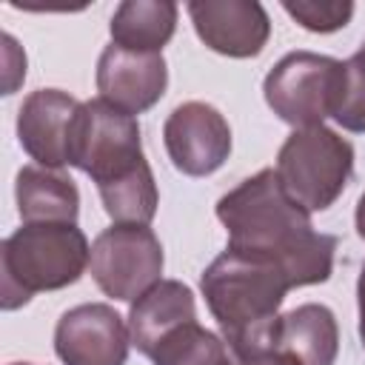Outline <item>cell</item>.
<instances>
[{"mask_svg":"<svg viewBox=\"0 0 365 365\" xmlns=\"http://www.w3.org/2000/svg\"><path fill=\"white\" fill-rule=\"evenodd\" d=\"M217 217L228 231V251L274 262L291 288L331 277L336 240L314 231L311 214L288 197L274 168L257 171L220 197Z\"/></svg>","mask_w":365,"mask_h":365,"instance_id":"1","label":"cell"},{"mask_svg":"<svg viewBox=\"0 0 365 365\" xmlns=\"http://www.w3.org/2000/svg\"><path fill=\"white\" fill-rule=\"evenodd\" d=\"M68 165L86 171L100 191L106 214L117 225H148L157 214V185L151 165L143 157L140 123L106 100L80 103Z\"/></svg>","mask_w":365,"mask_h":365,"instance_id":"2","label":"cell"},{"mask_svg":"<svg viewBox=\"0 0 365 365\" xmlns=\"http://www.w3.org/2000/svg\"><path fill=\"white\" fill-rule=\"evenodd\" d=\"M200 288L240 362L277 351L279 305L291 282L274 262L225 248L205 268Z\"/></svg>","mask_w":365,"mask_h":365,"instance_id":"3","label":"cell"},{"mask_svg":"<svg viewBox=\"0 0 365 365\" xmlns=\"http://www.w3.org/2000/svg\"><path fill=\"white\" fill-rule=\"evenodd\" d=\"M91 248L74 222H23L0 245L3 311L26 305L37 291H57L83 277Z\"/></svg>","mask_w":365,"mask_h":365,"instance_id":"4","label":"cell"},{"mask_svg":"<svg viewBox=\"0 0 365 365\" xmlns=\"http://www.w3.org/2000/svg\"><path fill=\"white\" fill-rule=\"evenodd\" d=\"M277 177L308 214L325 211L345 191L354 171V145L325 125L297 128L277 154Z\"/></svg>","mask_w":365,"mask_h":365,"instance_id":"5","label":"cell"},{"mask_svg":"<svg viewBox=\"0 0 365 365\" xmlns=\"http://www.w3.org/2000/svg\"><path fill=\"white\" fill-rule=\"evenodd\" d=\"M345 83V63L328 54L291 51L265 77L262 91L271 111L294 128L322 125L334 117Z\"/></svg>","mask_w":365,"mask_h":365,"instance_id":"6","label":"cell"},{"mask_svg":"<svg viewBox=\"0 0 365 365\" xmlns=\"http://www.w3.org/2000/svg\"><path fill=\"white\" fill-rule=\"evenodd\" d=\"M88 271L106 297L134 302L160 282L163 245L148 225H111L94 240Z\"/></svg>","mask_w":365,"mask_h":365,"instance_id":"7","label":"cell"},{"mask_svg":"<svg viewBox=\"0 0 365 365\" xmlns=\"http://www.w3.org/2000/svg\"><path fill=\"white\" fill-rule=\"evenodd\" d=\"M163 140L174 168L188 177L214 174L231 154L228 120L214 106L200 100L182 103L168 114Z\"/></svg>","mask_w":365,"mask_h":365,"instance_id":"8","label":"cell"},{"mask_svg":"<svg viewBox=\"0 0 365 365\" xmlns=\"http://www.w3.org/2000/svg\"><path fill=\"white\" fill-rule=\"evenodd\" d=\"M131 331L106 302L66 311L54 328V351L66 365H125Z\"/></svg>","mask_w":365,"mask_h":365,"instance_id":"9","label":"cell"},{"mask_svg":"<svg viewBox=\"0 0 365 365\" xmlns=\"http://www.w3.org/2000/svg\"><path fill=\"white\" fill-rule=\"evenodd\" d=\"M168 86V68L163 51H131L117 43L106 46L97 60V91L100 100L111 103L125 114L151 108Z\"/></svg>","mask_w":365,"mask_h":365,"instance_id":"10","label":"cell"},{"mask_svg":"<svg viewBox=\"0 0 365 365\" xmlns=\"http://www.w3.org/2000/svg\"><path fill=\"white\" fill-rule=\"evenodd\" d=\"M188 14L200 40L225 57H257L271 34L268 14L254 0H194Z\"/></svg>","mask_w":365,"mask_h":365,"instance_id":"11","label":"cell"},{"mask_svg":"<svg viewBox=\"0 0 365 365\" xmlns=\"http://www.w3.org/2000/svg\"><path fill=\"white\" fill-rule=\"evenodd\" d=\"M77 108L80 103L60 88H40L23 100L17 114V140L37 165H68V140Z\"/></svg>","mask_w":365,"mask_h":365,"instance_id":"12","label":"cell"},{"mask_svg":"<svg viewBox=\"0 0 365 365\" xmlns=\"http://www.w3.org/2000/svg\"><path fill=\"white\" fill-rule=\"evenodd\" d=\"M191 319H197L191 288L182 285L180 279H160L131 305L128 314L131 345H137V351L148 356L165 334H171L174 328Z\"/></svg>","mask_w":365,"mask_h":365,"instance_id":"13","label":"cell"},{"mask_svg":"<svg viewBox=\"0 0 365 365\" xmlns=\"http://www.w3.org/2000/svg\"><path fill=\"white\" fill-rule=\"evenodd\" d=\"M277 351L291 354L302 365H334L339 351V328L331 308L305 302L279 317Z\"/></svg>","mask_w":365,"mask_h":365,"instance_id":"14","label":"cell"},{"mask_svg":"<svg viewBox=\"0 0 365 365\" xmlns=\"http://www.w3.org/2000/svg\"><path fill=\"white\" fill-rule=\"evenodd\" d=\"M14 197L23 222H74L80 211V194L74 180L60 174L57 168H20Z\"/></svg>","mask_w":365,"mask_h":365,"instance_id":"15","label":"cell"},{"mask_svg":"<svg viewBox=\"0 0 365 365\" xmlns=\"http://www.w3.org/2000/svg\"><path fill=\"white\" fill-rule=\"evenodd\" d=\"M177 29V3L125 0L111 17V43L131 51H163Z\"/></svg>","mask_w":365,"mask_h":365,"instance_id":"16","label":"cell"},{"mask_svg":"<svg viewBox=\"0 0 365 365\" xmlns=\"http://www.w3.org/2000/svg\"><path fill=\"white\" fill-rule=\"evenodd\" d=\"M154 365H231L225 342L205 331L197 319L165 334L148 354Z\"/></svg>","mask_w":365,"mask_h":365,"instance_id":"17","label":"cell"},{"mask_svg":"<svg viewBox=\"0 0 365 365\" xmlns=\"http://www.w3.org/2000/svg\"><path fill=\"white\" fill-rule=\"evenodd\" d=\"M334 120L348 131H365V46L345 60V83Z\"/></svg>","mask_w":365,"mask_h":365,"instance_id":"18","label":"cell"},{"mask_svg":"<svg viewBox=\"0 0 365 365\" xmlns=\"http://www.w3.org/2000/svg\"><path fill=\"white\" fill-rule=\"evenodd\" d=\"M282 9L308 31H319V34H328V31H336L342 26H348L351 14H354V3L348 0H285Z\"/></svg>","mask_w":365,"mask_h":365,"instance_id":"19","label":"cell"},{"mask_svg":"<svg viewBox=\"0 0 365 365\" xmlns=\"http://www.w3.org/2000/svg\"><path fill=\"white\" fill-rule=\"evenodd\" d=\"M3 51H6V94H11L17 83L26 77V54L17 48L11 34H3Z\"/></svg>","mask_w":365,"mask_h":365,"instance_id":"20","label":"cell"},{"mask_svg":"<svg viewBox=\"0 0 365 365\" xmlns=\"http://www.w3.org/2000/svg\"><path fill=\"white\" fill-rule=\"evenodd\" d=\"M240 365H302V362H297L291 354H282V351H271V354H259V356L242 359Z\"/></svg>","mask_w":365,"mask_h":365,"instance_id":"21","label":"cell"},{"mask_svg":"<svg viewBox=\"0 0 365 365\" xmlns=\"http://www.w3.org/2000/svg\"><path fill=\"white\" fill-rule=\"evenodd\" d=\"M356 302H359V339L365 348V265H362V274L356 282Z\"/></svg>","mask_w":365,"mask_h":365,"instance_id":"22","label":"cell"},{"mask_svg":"<svg viewBox=\"0 0 365 365\" xmlns=\"http://www.w3.org/2000/svg\"><path fill=\"white\" fill-rule=\"evenodd\" d=\"M356 234L365 240V194H362L359 202H356Z\"/></svg>","mask_w":365,"mask_h":365,"instance_id":"23","label":"cell"},{"mask_svg":"<svg viewBox=\"0 0 365 365\" xmlns=\"http://www.w3.org/2000/svg\"><path fill=\"white\" fill-rule=\"evenodd\" d=\"M14 365H31V362H14Z\"/></svg>","mask_w":365,"mask_h":365,"instance_id":"24","label":"cell"},{"mask_svg":"<svg viewBox=\"0 0 365 365\" xmlns=\"http://www.w3.org/2000/svg\"><path fill=\"white\" fill-rule=\"evenodd\" d=\"M362 46H365V43H362Z\"/></svg>","mask_w":365,"mask_h":365,"instance_id":"25","label":"cell"}]
</instances>
